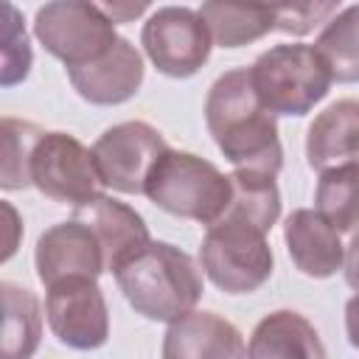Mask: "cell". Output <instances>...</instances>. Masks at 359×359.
Masks as SVG:
<instances>
[{
    "mask_svg": "<svg viewBox=\"0 0 359 359\" xmlns=\"http://www.w3.org/2000/svg\"><path fill=\"white\" fill-rule=\"evenodd\" d=\"M45 132L34 123L3 118V163H0V185L6 191L31 185V154Z\"/></svg>",
    "mask_w": 359,
    "mask_h": 359,
    "instance_id": "cell-23",
    "label": "cell"
},
{
    "mask_svg": "<svg viewBox=\"0 0 359 359\" xmlns=\"http://www.w3.org/2000/svg\"><path fill=\"white\" fill-rule=\"evenodd\" d=\"M143 194L157 208L210 227L224 216L233 185L230 177L222 174L213 163L188 151L168 149L151 168Z\"/></svg>",
    "mask_w": 359,
    "mask_h": 359,
    "instance_id": "cell-3",
    "label": "cell"
},
{
    "mask_svg": "<svg viewBox=\"0 0 359 359\" xmlns=\"http://www.w3.org/2000/svg\"><path fill=\"white\" fill-rule=\"evenodd\" d=\"M199 17L222 48L247 45L275 28V6L264 3H202Z\"/></svg>",
    "mask_w": 359,
    "mask_h": 359,
    "instance_id": "cell-19",
    "label": "cell"
},
{
    "mask_svg": "<svg viewBox=\"0 0 359 359\" xmlns=\"http://www.w3.org/2000/svg\"><path fill=\"white\" fill-rule=\"evenodd\" d=\"M205 123L219 151L238 171L278 174L283 165V149L278 140L275 115L261 104L250 70L222 73L205 98Z\"/></svg>",
    "mask_w": 359,
    "mask_h": 359,
    "instance_id": "cell-1",
    "label": "cell"
},
{
    "mask_svg": "<svg viewBox=\"0 0 359 359\" xmlns=\"http://www.w3.org/2000/svg\"><path fill=\"white\" fill-rule=\"evenodd\" d=\"M331 14H337V3H280L275 6V28L303 36L314 31V25L328 22Z\"/></svg>",
    "mask_w": 359,
    "mask_h": 359,
    "instance_id": "cell-25",
    "label": "cell"
},
{
    "mask_svg": "<svg viewBox=\"0 0 359 359\" xmlns=\"http://www.w3.org/2000/svg\"><path fill=\"white\" fill-rule=\"evenodd\" d=\"M126 303L157 323H174L194 311L202 297V278L194 258L171 244L151 241L115 269Z\"/></svg>",
    "mask_w": 359,
    "mask_h": 359,
    "instance_id": "cell-2",
    "label": "cell"
},
{
    "mask_svg": "<svg viewBox=\"0 0 359 359\" xmlns=\"http://www.w3.org/2000/svg\"><path fill=\"white\" fill-rule=\"evenodd\" d=\"M314 210L337 230L356 233L359 230V165H339L320 174Z\"/></svg>",
    "mask_w": 359,
    "mask_h": 359,
    "instance_id": "cell-21",
    "label": "cell"
},
{
    "mask_svg": "<svg viewBox=\"0 0 359 359\" xmlns=\"http://www.w3.org/2000/svg\"><path fill=\"white\" fill-rule=\"evenodd\" d=\"M67 79L90 104H123L143 84V59L135 45H129V39L118 36L104 56L79 67H67Z\"/></svg>",
    "mask_w": 359,
    "mask_h": 359,
    "instance_id": "cell-12",
    "label": "cell"
},
{
    "mask_svg": "<svg viewBox=\"0 0 359 359\" xmlns=\"http://www.w3.org/2000/svg\"><path fill=\"white\" fill-rule=\"evenodd\" d=\"M283 241L294 266L309 278H331L345 264L339 233L317 210H292L283 224Z\"/></svg>",
    "mask_w": 359,
    "mask_h": 359,
    "instance_id": "cell-16",
    "label": "cell"
},
{
    "mask_svg": "<svg viewBox=\"0 0 359 359\" xmlns=\"http://www.w3.org/2000/svg\"><path fill=\"white\" fill-rule=\"evenodd\" d=\"M247 359H325V348L303 314L280 309L255 325Z\"/></svg>",
    "mask_w": 359,
    "mask_h": 359,
    "instance_id": "cell-17",
    "label": "cell"
},
{
    "mask_svg": "<svg viewBox=\"0 0 359 359\" xmlns=\"http://www.w3.org/2000/svg\"><path fill=\"white\" fill-rule=\"evenodd\" d=\"M252 87L272 115H306L331 87V70L311 45H275L250 67Z\"/></svg>",
    "mask_w": 359,
    "mask_h": 359,
    "instance_id": "cell-4",
    "label": "cell"
},
{
    "mask_svg": "<svg viewBox=\"0 0 359 359\" xmlns=\"http://www.w3.org/2000/svg\"><path fill=\"white\" fill-rule=\"evenodd\" d=\"M90 151L104 188L121 194H143L151 168L168 151V146L154 126L143 121H126L107 129Z\"/></svg>",
    "mask_w": 359,
    "mask_h": 359,
    "instance_id": "cell-7",
    "label": "cell"
},
{
    "mask_svg": "<svg viewBox=\"0 0 359 359\" xmlns=\"http://www.w3.org/2000/svg\"><path fill=\"white\" fill-rule=\"evenodd\" d=\"M140 39L151 65L171 79L194 76L208 62L213 42L199 11L182 6L157 8L146 20Z\"/></svg>",
    "mask_w": 359,
    "mask_h": 359,
    "instance_id": "cell-9",
    "label": "cell"
},
{
    "mask_svg": "<svg viewBox=\"0 0 359 359\" xmlns=\"http://www.w3.org/2000/svg\"><path fill=\"white\" fill-rule=\"evenodd\" d=\"M314 48L328 65L331 79L342 84L359 81V6H348L331 17Z\"/></svg>",
    "mask_w": 359,
    "mask_h": 359,
    "instance_id": "cell-22",
    "label": "cell"
},
{
    "mask_svg": "<svg viewBox=\"0 0 359 359\" xmlns=\"http://www.w3.org/2000/svg\"><path fill=\"white\" fill-rule=\"evenodd\" d=\"M31 185H36L48 199L65 205H84L98 196V174L93 165V151L84 149L67 132H45L31 154Z\"/></svg>",
    "mask_w": 359,
    "mask_h": 359,
    "instance_id": "cell-8",
    "label": "cell"
},
{
    "mask_svg": "<svg viewBox=\"0 0 359 359\" xmlns=\"http://www.w3.org/2000/svg\"><path fill=\"white\" fill-rule=\"evenodd\" d=\"M230 185H233V196L222 219H236L261 233H269L280 216V194H278L275 177L236 168L230 174Z\"/></svg>",
    "mask_w": 359,
    "mask_h": 359,
    "instance_id": "cell-20",
    "label": "cell"
},
{
    "mask_svg": "<svg viewBox=\"0 0 359 359\" xmlns=\"http://www.w3.org/2000/svg\"><path fill=\"white\" fill-rule=\"evenodd\" d=\"M3 14H6V25H3V84L11 87V84H17L28 76L31 48H28L25 28L20 25V17H17L14 6L6 3Z\"/></svg>",
    "mask_w": 359,
    "mask_h": 359,
    "instance_id": "cell-24",
    "label": "cell"
},
{
    "mask_svg": "<svg viewBox=\"0 0 359 359\" xmlns=\"http://www.w3.org/2000/svg\"><path fill=\"white\" fill-rule=\"evenodd\" d=\"M342 269H345L348 286H351L353 292H359V233H353V238H351V244H348V250H345V264H342Z\"/></svg>",
    "mask_w": 359,
    "mask_h": 359,
    "instance_id": "cell-26",
    "label": "cell"
},
{
    "mask_svg": "<svg viewBox=\"0 0 359 359\" xmlns=\"http://www.w3.org/2000/svg\"><path fill=\"white\" fill-rule=\"evenodd\" d=\"M36 275L50 289L70 278H98L104 266V252L93 230L81 222H62L45 230L36 241Z\"/></svg>",
    "mask_w": 359,
    "mask_h": 359,
    "instance_id": "cell-11",
    "label": "cell"
},
{
    "mask_svg": "<svg viewBox=\"0 0 359 359\" xmlns=\"http://www.w3.org/2000/svg\"><path fill=\"white\" fill-rule=\"evenodd\" d=\"M73 219L93 230V236L98 238L101 252H104V266L109 272H115L121 264H126L143 247L151 244L143 216L135 213L129 205H123L112 196H104V194L79 205Z\"/></svg>",
    "mask_w": 359,
    "mask_h": 359,
    "instance_id": "cell-13",
    "label": "cell"
},
{
    "mask_svg": "<svg viewBox=\"0 0 359 359\" xmlns=\"http://www.w3.org/2000/svg\"><path fill=\"white\" fill-rule=\"evenodd\" d=\"M306 160L314 171L359 165V101L342 98L323 109L306 135Z\"/></svg>",
    "mask_w": 359,
    "mask_h": 359,
    "instance_id": "cell-15",
    "label": "cell"
},
{
    "mask_svg": "<svg viewBox=\"0 0 359 359\" xmlns=\"http://www.w3.org/2000/svg\"><path fill=\"white\" fill-rule=\"evenodd\" d=\"M101 8H104V14H107L112 22H123V20H129V17L143 14L149 6H146V3H112V6H101Z\"/></svg>",
    "mask_w": 359,
    "mask_h": 359,
    "instance_id": "cell-27",
    "label": "cell"
},
{
    "mask_svg": "<svg viewBox=\"0 0 359 359\" xmlns=\"http://www.w3.org/2000/svg\"><path fill=\"white\" fill-rule=\"evenodd\" d=\"M34 31L45 50L62 59L67 67H79L104 56L118 39L115 22L104 14V8L79 0L42 6L36 11Z\"/></svg>",
    "mask_w": 359,
    "mask_h": 359,
    "instance_id": "cell-6",
    "label": "cell"
},
{
    "mask_svg": "<svg viewBox=\"0 0 359 359\" xmlns=\"http://www.w3.org/2000/svg\"><path fill=\"white\" fill-rule=\"evenodd\" d=\"M163 359H247V348L230 320L213 311H191L168 323Z\"/></svg>",
    "mask_w": 359,
    "mask_h": 359,
    "instance_id": "cell-14",
    "label": "cell"
},
{
    "mask_svg": "<svg viewBox=\"0 0 359 359\" xmlns=\"http://www.w3.org/2000/svg\"><path fill=\"white\" fill-rule=\"evenodd\" d=\"M0 297H3L0 359H31L42 337L39 300L34 297L31 289L8 283V280L0 283Z\"/></svg>",
    "mask_w": 359,
    "mask_h": 359,
    "instance_id": "cell-18",
    "label": "cell"
},
{
    "mask_svg": "<svg viewBox=\"0 0 359 359\" xmlns=\"http://www.w3.org/2000/svg\"><path fill=\"white\" fill-rule=\"evenodd\" d=\"M345 331H348V339L353 348H359V292L348 300L345 306Z\"/></svg>",
    "mask_w": 359,
    "mask_h": 359,
    "instance_id": "cell-28",
    "label": "cell"
},
{
    "mask_svg": "<svg viewBox=\"0 0 359 359\" xmlns=\"http://www.w3.org/2000/svg\"><path fill=\"white\" fill-rule=\"evenodd\" d=\"M199 261L205 275L230 294H250L272 275L266 233L236 219H219L208 227Z\"/></svg>",
    "mask_w": 359,
    "mask_h": 359,
    "instance_id": "cell-5",
    "label": "cell"
},
{
    "mask_svg": "<svg viewBox=\"0 0 359 359\" xmlns=\"http://www.w3.org/2000/svg\"><path fill=\"white\" fill-rule=\"evenodd\" d=\"M45 314L53 337L67 348L93 351L109 337L107 300L93 278H70L50 286Z\"/></svg>",
    "mask_w": 359,
    "mask_h": 359,
    "instance_id": "cell-10",
    "label": "cell"
}]
</instances>
